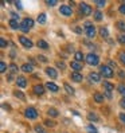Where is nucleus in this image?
Masks as SVG:
<instances>
[{"instance_id": "obj_36", "label": "nucleus", "mask_w": 125, "mask_h": 133, "mask_svg": "<svg viewBox=\"0 0 125 133\" xmlns=\"http://www.w3.org/2000/svg\"><path fill=\"white\" fill-rule=\"evenodd\" d=\"M119 58H120V61L122 62V63L125 65V52H124V51H121V52H120V55H119Z\"/></svg>"}, {"instance_id": "obj_22", "label": "nucleus", "mask_w": 125, "mask_h": 133, "mask_svg": "<svg viewBox=\"0 0 125 133\" xmlns=\"http://www.w3.org/2000/svg\"><path fill=\"white\" fill-rule=\"evenodd\" d=\"M47 114L50 116V117H58V110H57V109H54V108H50L49 109V110H47Z\"/></svg>"}, {"instance_id": "obj_4", "label": "nucleus", "mask_w": 125, "mask_h": 133, "mask_svg": "<svg viewBox=\"0 0 125 133\" xmlns=\"http://www.w3.org/2000/svg\"><path fill=\"white\" fill-rule=\"evenodd\" d=\"M101 75H104L105 78H112L114 75V71H113V69L110 66H108V65H104V66H101Z\"/></svg>"}, {"instance_id": "obj_20", "label": "nucleus", "mask_w": 125, "mask_h": 133, "mask_svg": "<svg viewBox=\"0 0 125 133\" xmlns=\"http://www.w3.org/2000/svg\"><path fill=\"white\" fill-rule=\"evenodd\" d=\"M46 20H47V16H46V14H39V15H38V23H41V24H44Z\"/></svg>"}, {"instance_id": "obj_45", "label": "nucleus", "mask_w": 125, "mask_h": 133, "mask_svg": "<svg viewBox=\"0 0 125 133\" xmlns=\"http://www.w3.org/2000/svg\"><path fill=\"white\" fill-rule=\"evenodd\" d=\"M120 106H121L122 109H125V98H122V99L120 101Z\"/></svg>"}, {"instance_id": "obj_33", "label": "nucleus", "mask_w": 125, "mask_h": 133, "mask_svg": "<svg viewBox=\"0 0 125 133\" xmlns=\"http://www.w3.org/2000/svg\"><path fill=\"white\" fill-rule=\"evenodd\" d=\"M117 27H119L121 31H125V22H119V23H117Z\"/></svg>"}, {"instance_id": "obj_48", "label": "nucleus", "mask_w": 125, "mask_h": 133, "mask_svg": "<svg viewBox=\"0 0 125 133\" xmlns=\"http://www.w3.org/2000/svg\"><path fill=\"white\" fill-rule=\"evenodd\" d=\"M75 32H77V34H81V32H82V30H81L80 27H75Z\"/></svg>"}, {"instance_id": "obj_44", "label": "nucleus", "mask_w": 125, "mask_h": 133, "mask_svg": "<svg viewBox=\"0 0 125 133\" xmlns=\"http://www.w3.org/2000/svg\"><path fill=\"white\" fill-rule=\"evenodd\" d=\"M11 15H12V19H16V20L19 19V15L16 12H11Z\"/></svg>"}, {"instance_id": "obj_27", "label": "nucleus", "mask_w": 125, "mask_h": 133, "mask_svg": "<svg viewBox=\"0 0 125 133\" xmlns=\"http://www.w3.org/2000/svg\"><path fill=\"white\" fill-rule=\"evenodd\" d=\"M86 130H88V133H98V130H97V128L94 127V125H88Z\"/></svg>"}, {"instance_id": "obj_18", "label": "nucleus", "mask_w": 125, "mask_h": 133, "mask_svg": "<svg viewBox=\"0 0 125 133\" xmlns=\"http://www.w3.org/2000/svg\"><path fill=\"white\" fill-rule=\"evenodd\" d=\"M10 27L12 30H18V28H20V24L18 23L16 19H10Z\"/></svg>"}, {"instance_id": "obj_35", "label": "nucleus", "mask_w": 125, "mask_h": 133, "mask_svg": "<svg viewBox=\"0 0 125 133\" xmlns=\"http://www.w3.org/2000/svg\"><path fill=\"white\" fill-rule=\"evenodd\" d=\"M15 96H16L18 98H20L22 101L26 99V98H24V94H23V93H20V91H15Z\"/></svg>"}, {"instance_id": "obj_3", "label": "nucleus", "mask_w": 125, "mask_h": 133, "mask_svg": "<svg viewBox=\"0 0 125 133\" xmlns=\"http://www.w3.org/2000/svg\"><path fill=\"white\" fill-rule=\"evenodd\" d=\"M86 63L90 65V66H97V65L100 63L98 55H96V54H93V52L88 54V55H86Z\"/></svg>"}, {"instance_id": "obj_31", "label": "nucleus", "mask_w": 125, "mask_h": 133, "mask_svg": "<svg viewBox=\"0 0 125 133\" xmlns=\"http://www.w3.org/2000/svg\"><path fill=\"white\" fill-rule=\"evenodd\" d=\"M5 70H7V65H5V62H0V71L2 73H5Z\"/></svg>"}, {"instance_id": "obj_49", "label": "nucleus", "mask_w": 125, "mask_h": 133, "mask_svg": "<svg viewBox=\"0 0 125 133\" xmlns=\"http://www.w3.org/2000/svg\"><path fill=\"white\" fill-rule=\"evenodd\" d=\"M120 77H121V78H124V77H125V74H124V71H120Z\"/></svg>"}, {"instance_id": "obj_1", "label": "nucleus", "mask_w": 125, "mask_h": 133, "mask_svg": "<svg viewBox=\"0 0 125 133\" xmlns=\"http://www.w3.org/2000/svg\"><path fill=\"white\" fill-rule=\"evenodd\" d=\"M34 26V20L31 19V18H26V19H23L22 23H20V30H22V32H28V30H31Z\"/></svg>"}, {"instance_id": "obj_25", "label": "nucleus", "mask_w": 125, "mask_h": 133, "mask_svg": "<svg viewBox=\"0 0 125 133\" xmlns=\"http://www.w3.org/2000/svg\"><path fill=\"white\" fill-rule=\"evenodd\" d=\"M10 71H11V74H18L19 69H18V66L15 65V63H11L10 65Z\"/></svg>"}, {"instance_id": "obj_10", "label": "nucleus", "mask_w": 125, "mask_h": 133, "mask_svg": "<svg viewBox=\"0 0 125 133\" xmlns=\"http://www.w3.org/2000/svg\"><path fill=\"white\" fill-rule=\"evenodd\" d=\"M71 79L74 82H81L83 79V75L80 71H74V73H71Z\"/></svg>"}, {"instance_id": "obj_7", "label": "nucleus", "mask_w": 125, "mask_h": 133, "mask_svg": "<svg viewBox=\"0 0 125 133\" xmlns=\"http://www.w3.org/2000/svg\"><path fill=\"white\" fill-rule=\"evenodd\" d=\"M59 12H61L62 15H65V16H71V15H73V10H71V7H69V5H66V4L61 5Z\"/></svg>"}, {"instance_id": "obj_26", "label": "nucleus", "mask_w": 125, "mask_h": 133, "mask_svg": "<svg viewBox=\"0 0 125 133\" xmlns=\"http://www.w3.org/2000/svg\"><path fill=\"white\" fill-rule=\"evenodd\" d=\"M100 34H101L102 38H108L109 36V31H108V28L102 27V28H100Z\"/></svg>"}, {"instance_id": "obj_29", "label": "nucleus", "mask_w": 125, "mask_h": 133, "mask_svg": "<svg viewBox=\"0 0 125 133\" xmlns=\"http://www.w3.org/2000/svg\"><path fill=\"white\" fill-rule=\"evenodd\" d=\"M88 118H89L90 121H94V122L100 120L98 117H97V114H96V113H89V114H88Z\"/></svg>"}, {"instance_id": "obj_17", "label": "nucleus", "mask_w": 125, "mask_h": 133, "mask_svg": "<svg viewBox=\"0 0 125 133\" xmlns=\"http://www.w3.org/2000/svg\"><path fill=\"white\" fill-rule=\"evenodd\" d=\"M36 46H38L39 49H43V50H47V49H49V44H47V42L43 41V39H41V41H38Z\"/></svg>"}, {"instance_id": "obj_40", "label": "nucleus", "mask_w": 125, "mask_h": 133, "mask_svg": "<svg viewBox=\"0 0 125 133\" xmlns=\"http://www.w3.org/2000/svg\"><path fill=\"white\" fill-rule=\"evenodd\" d=\"M119 10H120V12H121L122 15H125V3H122V4L120 5V8H119Z\"/></svg>"}, {"instance_id": "obj_5", "label": "nucleus", "mask_w": 125, "mask_h": 133, "mask_svg": "<svg viewBox=\"0 0 125 133\" xmlns=\"http://www.w3.org/2000/svg\"><path fill=\"white\" fill-rule=\"evenodd\" d=\"M24 116L30 120H35V118H38V112L35 108H27L24 110Z\"/></svg>"}, {"instance_id": "obj_23", "label": "nucleus", "mask_w": 125, "mask_h": 133, "mask_svg": "<svg viewBox=\"0 0 125 133\" xmlns=\"http://www.w3.org/2000/svg\"><path fill=\"white\" fill-rule=\"evenodd\" d=\"M63 86H65V89H66V91H67V94H70V96H73L74 94V89L71 88V86H70L69 83H63Z\"/></svg>"}, {"instance_id": "obj_21", "label": "nucleus", "mask_w": 125, "mask_h": 133, "mask_svg": "<svg viewBox=\"0 0 125 133\" xmlns=\"http://www.w3.org/2000/svg\"><path fill=\"white\" fill-rule=\"evenodd\" d=\"M104 88H105L106 93H112V90L114 89V86H113L110 82H104Z\"/></svg>"}, {"instance_id": "obj_11", "label": "nucleus", "mask_w": 125, "mask_h": 133, "mask_svg": "<svg viewBox=\"0 0 125 133\" xmlns=\"http://www.w3.org/2000/svg\"><path fill=\"white\" fill-rule=\"evenodd\" d=\"M70 66H71V69L74 70V71H80V70H82L83 65L81 63V62H77V61H73L71 63H70Z\"/></svg>"}, {"instance_id": "obj_42", "label": "nucleus", "mask_w": 125, "mask_h": 133, "mask_svg": "<svg viewBox=\"0 0 125 133\" xmlns=\"http://www.w3.org/2000/svg\"><path fill=\"white\" fill-rule=\"evenodd\" d=\"M119 117H120L121 122H124V124H125V113H120V114H119Z\"/></svg>"}, {"instance_id": "obj_14", "label": "nucleus", "mask_w": 125, "mask_h": 133, "mask_svg": "<svg viewBox=\"0 0 125 133\" xmlns=\"http://www.w3.org/2000/svg\"><path fill=\"white\" fill-rule=\"evenodd\" d=\"M89 78H90V81H91V82H100V81H101V74L93 71V73L89 74Z\"/></svg>"}, {"instance_id": "obj_47", "label": "nucleus", "mask_w": 125, "mask_h": 133, "mask_svg": "<svg viewBox=\"0 0 125 133\" xmlns=\"http://www.w3.org/2000/svg\"><path fill=\"white\" fill-rule=\"evenodd\" d=\"M15 5H16L18 8H20V10H22V3H20V2H15Z\"/></svg>"}, {"instance_id": "obj_8", "label": "nucleus", "mask_w": 125, "mask_h": 133, "mask_svg": "<svg viewBox=\"0 0 125 133\" xmlns=\"http://www.w3.org/2000/svg\"><path fill=\"white\" fill-rule=\"evenodd\" d=\"M19 42L22 43L23 47H26V49H31V47L34 46V43L31 42L28 38H26V36H20V38H19Z\"/></svg>"}, {"instance_id": "obj_6", "label": "nucleus", "mask_w": 125, "mask_h": 133, "mask_svg": "<svg viewBox=\"0 0 125 133\" xmlns=\"http://www.w3.org/2000/svg\"><path fill=\"white\" fill-rule=\"evenodd\" d=\"M80 11H81V14H83V15H90V14L93 12V8H91L88 3H81V4H80Z\"/></svg>"}, {"instance_id": "obj_37", "label": "nucleus", "mask_w": 125, "mask_h": 133, "mask_svg": "<svg viewBox=\"0 0 125 133\" xmlns=\"http://www.w3.org/2000/svg\"><path fill=\"white\" fill-rule=\"evenodd\" d=\"M119 42H120V43H122V44H125V34L119 35Z\"/></svg>"}, {"instance_id": "obj_41", "label": "nucleus", "mask_w": 125, "mask_h": 133, "mask_svg": "<svg viewBox=\"0 0 125 133\" xmlns=\"http://www.w3.org/2000/svg\"><path fill=\"white\" fill-rule=\"evenodd\" d=\"M94 3H96V4L98 5V7H105V4H106L105 2H100V0H96Z\"/></svg>"}, {"instance_id": "obj_16", "label": "nucleus", "mask_w": 125, "mask_h": 133, "mask_svg": "<svg viewBox=\"0 0 125 133\" xmlns=\"http://www.w3.org/2000/svg\"><path fill=\"white\" fill-rule=\"evenodd\" d=\"M93 98H94V101H96V102H98V104L104 102V99H105V97L101 94V93H98V91H96L94 94H93Z\"/></svg>"}, {"instance_id": "obj_28", "label": "nucleus", "mask_w": 125, "mask_h": 133, "mask_svg": "<svg viewBox=\"0 0 125 133\" xmlns=\"http://www.w3.org/2000/svg\"><path fill=\"white\" fill-rule=\"evenodd\" d=\"M94 19H96L97 22H101V20H102V14H101L100 10H97V11L94 12Z\"/></svg>"}, {"instance_id": "obj_12", "label": "nucleus", "mask_w": 125, "mask_h": 133, "mask_svg": "<svg viewBox=\"0 0 125 133\" xmlns=\"http://www.w3.org/2000/svg\"><path fill=\"white\" fill-rule=\"evenodd\" d=\"M16 85L19 86V88H26V86H27V79H26V78L24 77H18L16 78Z\"/></svg>"}, {"instance_id": "obj_9", "label": "nucleus", "mask_w": 125, "mask_h": 133, "mask_svg": "<svg viewBox=\"0 0 125 133\" xmlns=\"http://www.w3.org/2000/svg\"><path fill=\"white\" fill-rule=\"evenodd\" d=\"M46 74H47L50 78H52V79H55V78L58 77V73H57V70L55 69H52V67H46Z\"/></svg>"}, {"instance_id": "obj_32", "label": "nucleus", "mask_w": 125, "mask_h": 133, "mask_svg": "<svg viewBox=\"0 0 125 133\" xmlns=\"http://www.w3.org/2000/svg\"><path fill=\"white\" fill-rule=\"evenodd\" d=\"M7 44H8V42H7L4 38H2V39H0V47H2V49L7 47Z\"/></svg>"}, {"instance_id": "obj_19", "label": "nucleus", "mask_w": 125, "mask_h": 133, "mask_svg": "<svg viewBox=\"0 0 125 133\" xmlns=\"http://www.w3.org/2000/svg\"><path fill=\"white\" fill-rule=\"evenodd\" d=\"M22 70L24 73H31L34 70V67H32V65H30V63H24V65L22 66Z\"/></svg>"}, {"instance_id": "obj_24", "label": "nucleus", "mask_w": 125, "mask_h": 133, "mask_svg": "<svg viewBox=\"0 0 125 133\" xmlns=\"http://www.w3.org/2000/svg\"><path fill=\"white\" fill-rule=\"evenodd\" d=\"M74 57H75V61H77V62H82V61H83V54H82L81 51H77V52L74 54Z\"/></svg>"}, {"instance_id": "obj_2", "label": "nucleus", "mask_w": 125, "mask_h": 133, "mask_svg": "<svg viewBox=\"0 0 125 133\" xmlns=\"http://www.w3.org/2000/svg\"><path fill=\"white\" fill-rule=\"evenodd\" d=\"M83 27H85V32H86V35H88V38H94L96 36V27L93 26V23L91 22H85V24H83Z\"/></svg>"}, {"instance_id": "obj_13", "label": "nucleus", "mask_w": 125, "mask_h": 133, "mask_svg": "<svg viewBox=\"0 0 125 133\" xmlns=\"http://www.w3.org/2000/svg\"><path fill=\"white\" fill-rule=\"evenodd\" d=\"M34 93L36 96H43L44 94V88L42 85H35L34 86Z\"/></svg>"}, {"instance_id": "obj_38", "label": "nucleus", "mask_w": 125, "mask_h": 133, "mask_svg": "<svg viewBox=\"0 0 125 133\" xmlns=\"http://www.w3.org/2000/svg\"><path fill=\"white\" fill-rule=\"evenodd\" d=\"M119 91L121 93V94L124 96V98H125V86H122V85H120V86H119Z\"/></svg>"}, {"instance_id": "obj_46", "label": "nucleus", "mask_w": 125, "mask_h": 133, "mask_svg": "<svg viewBox=\"0 0 125 133\" xmlns=\"http://www.w3.org/2000/svg\"><path fill=\"white\" fill-rule=\"evenodd\" d=\"M57 66H58V67H59L61 70H63V69H65V65L62 63V62H59V63H57Z\"/></svg>"}, {"instance_id": "obj_39", "label": "nucleus", "mask_w": 125, "mask_h": 133, "mask_svg": "<svg viewBox=\"0 0 125 133\" xmlns=\"http://www.w3.org/2000/svg\"><path fill=\"white\" fill-rule=\"evenodd\" d=\"M44 124H46V125H49V127H55V122H54V121H50V120H46Z\"/></svg>"}, {"instance_id": "obj_30", "label": "nucleus", "mask_w": 125, "mask_h": 133, "mask_svg": "<svg viewBox=\"0 0 125 133\" xmlns=\"http://www.w3.org/2000/svg\"><path fill=\"white\" fill-rule=\"evenodd\" d=\"M35 132L36 133H46V130H44V128L42 127V125H36V127H35Z\"/></svg>"}, {"instance_id": "obj_43", "label": "nucleus", "mask_w": 125, "mask_h": 133, "mask_svg": "<svg viewBox=\"0 0 125 133\" xmlns=\"http://www.w3.org/2000/svg\"><path fill=\"white\" fill-rule=\"evenodd\" d=\"M38 59L41 61V62H44V63L47 62V58H46V57H43V55H39V57H38Z\"/></svg>"}, {"instance_id": "obj_15", "label": "nucleus", "mask_w": 125, "mask_h": 133, "mask_svg": "<svg viewBox=\"0 0 125 133\" xmlns=\"http://www.w3.org/2000/svg\"><path fill=\"white\" fill-rule=\"evenodd\" d=\"M46 88H47L50 91H52V93H55V91H58V90H59L58 85H55L54 82H47V83H46Z\"/></svg>"}, {"instance_id": "obj_34", "label": "nucleus", "mask_w": 125, "mask_h": 133, "mask_svg": "<svg viewBox=\"0 0 125 133\" xmlns=\"http://www.w3.org/2000/svg\"><path fill=\"white\" fill-rule=\"evenodd\" d=\"M46 4L50 5V7H54V5L58 4V2H57V0H47V2H46Z\"/></svg>"}]
</instances>
